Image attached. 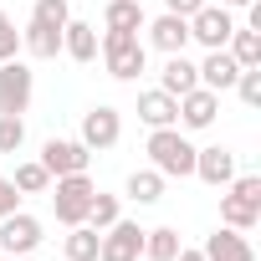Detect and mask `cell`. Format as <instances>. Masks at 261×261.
<instances>
[{
    "label": "cell",
    "instance_id": "6da1fadb",
    "mask_svg": "<svg viewBox=\"0 0 261 261\" xmlns=\"http://www.w3.org/2000/svg\"><path fill=\"white\" fill-rule=\"evenodd\" d=\"M149 169H159L164 179H190L195 174V144L179 134V123L149 134Z\"/></svg>",
    "mask_w": 261,
    "mask_h": 261
},
{
    "label": "cell",
    "instance_id": "7a4b0ae2",
    "mask_svg": "<svg viewBox=\"0 0 261 261\" xmlns=\"http://www.w3.org/2000/svg\"><path fill=\"white\" fill-rule=\"evenodd\" d=\"M97 51L108 62V77H118V82H134L144 72V62H149V46L139 41V31H102Z\"/></svg>",
    "mask_w": 261,
    "mask_h": 261
},
{
    "label": "cell",
    "instance_id": "3957f363",
    "mask_svg": "<svg viewBox=\"0 0 261 261\" xmlns=\"http://www.w3.org/2000/svg\"><path fill=\"white\" fill-rule=\"evenodd\" d=\"M92 195H97V185H92L87 174H62V179H57V190H51V210H57V220H62L67 230H72V225H82V220H87Z\"/></svg>",
    "mask_w": 261,
    "mask_h": 261
},
{
    "label": "cell",
    "instance_id": "277c9868",
    "mask_svg": "<svg viewBox=\"0 0 261 261\" xmlns=\"http://www.w3.org/2000/svg\"><path fill=\"white\" fill-rule=\"evenodd\" d=\"M230 31H236V21H230V6H205L190 16V41H200L205 51H220L225 41H230Z\"/></svg>",
    "mask_w": 261,
    "mask_h": 261
},
{
    "label": "cell",
    "instance_id": "5b68a950",
    "mask_svg": "<svg viewBox=\"0 0 261 261\" xmlns=\"http://www.w3.org/2000/svg\"><path fill=\"white\" fill-rule=\"evenodd\" d=\"M87 164H92V149H87L82 139H46V149H41V169H46L51 179H62V174H87Z\"/></svg>",
    "mask_w": 261,
    "mask_h": 261
},
{
    "label": "cell",
    "instance_id": "8992f818",
    "mask_svg": "<svg viewBox=\"0 0 261 261\" xmlns=\"http://www.w3.org/2000/svg\"><path fill=\"white\" fill-rule=\"evenodd\" d=\"M31 92H36V77H31V67L21 57L0 62V113H26Z\"/></svg>",
    "mask_w": 261,
    "mask_h": 261
},
{
    "label": "cell",
    "instance_id": "52a82bcc",
    "mask_svg": "<svg viewBox=\"0 0 261 261\" xmlns=\"http://www.w3.org/2000/svg\"><path fill=\"white\" fill-rule=\"evenodd\" d=\"M97 261H144V230L118 215L97 241Z\"/></svg>",
    "mask_w": 261,
    "mask_h": 261
},
{
    "label": "cell",
    "instance_id": "ba28073f",
    "mask_svg": "<svg viewBox=\"0 0 261 261\" xmlns=\"http://www.w3.org/2000/svg\"><path fill=\"white\" fill-rule=\"evenodd\" d=\"M41 246V220L26 210H11L0 220V256H31Z\"/></svg>",
    "mask_w": 261,
    "mask_h": 261
},
{
    "label": "cell",
    "instance_id": "9c48e42d",
    "mask_svg": "<svg viewBox=\"0 0 261 261\" xmlns=\"http://www.w3.org/2000/svg\"><path fill=\"white\" fill-rule=\"evenodd\" d=\"M118 139H123V118H118V108L97 102V108L82 113V144H87V149H113Z\"/></svg>",
    "mask_w": 261,
    "mask_h": 261
},
{
    "label": "cell",
    "instance_id": "30bf717a",
    "mask_svg": "<svg viewBox=\"0 0 261 261\" xmlns=\"http://www.w3.org/2000/svg\"><path fill=\"white\" fill-rule=\"evenodd\" d=\"M200 251H205V261H256V251H251V241H246V230H230V225H220V230H210Z\"/></svg>",
    "mask_w": 261,
    "mask_h": 261
},
{
    "label": "cell",
    "instance_id": "8fae6325",
    "mask_svg": "<svg viewBox=\"0 0 261 261\" xmlns=\"http://www.w3.org/2000/svg\"><path fill=\"white\" fill-rule=\"evenodd\" d=\"M195 174H200L205 185L225 190V185L236 179V154H230V149H220V144H210V149H195Z\"/></svg>",
    "mask_w": 261,
    "mask_h": 261
},
{
    "label": "cell",
    "instance_id": "7c38bea8",
    "mask_svg": "<svg viewBox=\"0 0 261 261\" xmlns=\"http://www.w3.org/2000/svg\"><path fill=\"white\" fill-rule=\"evenodd\" d=\"M144 26H149V46H159L164 57H174V51L190 46V21H185V16H169V11H164L159 21H144Z\"/></svg>",
    "mask_w": 261,
    "mask_h": 261
},
{
    "label": "cell",
    "instance_id": "4fadbf2b",
    "mask_svg": "<svg viewBox=\"0 0 261 261\" xmlns=\"http://www.w3.org/2000/svg\"><path fill=\"white\" fill-rule=\"evenodd\" d=\"M215 113H220V92H210V87H190L179 97V123L185 128H210Z\"/></svg>",
    "mask_w": 261,
    "mask_h": 261
},
{
    "label": "cell",
    "instance_id": "5bb4252c",
    "mask_svg": "<svg viewBox=\"0 0 261 261\" xmlns=\"http://www.w3.org/2000/svg\"><path fill=\"white\" fill-rule=\"evenodd\" d=\"M139 118H144L149 128H174V123H179V97H169L164 87L139 92Z\"/></svg>",
    "mask_w": 261,
    "mask_h": 261
},
{
    "label": "cell",
    "instance_id": "9a60e30c",
    "mask_svg": "<svg viewBox=\"0 0 261 261\" xmlns=\"http://www.w3.org/2000/svg\"><path fill=\"white\" fill-rule=\"evenodd\" d=\"M62 51L72 62H97V26L92 21H67L62 26Z\"/></svg>",
    "mask_w": 261,
    "mask_h": 261
},
{
    "label": "cell",
    "instance_id": "2e32d148",
    "mask_svg": "<svg viewBox=\"0 0 261 261\" xmlns=\"http://www.w3.org/2000/svg\"><path fill=\"white\" fill-rule=\"evenodd\" d=\"M159 87H164L169 97H185L190 87H200V67H195L185 51H174V57L164 62V72H159Z\"/></svg>",
    "mask_w": 261,
    "mask_h": 261
},
{
    "label": "cell",
    "instance_id": "e0dca14e",
    "mask_svg": "<svg viewBox=\"0 0 261 261\" xmlns=\"http://www.w3.org/2000/svg\"><path fill=\"white\" fill-rule=\"evenodd\" d=\"M236 77H241V67H236V57L220 46V51H210L205 62H200V87H210V92H225V87H236Z\"/></svg>",
    "mask_w": 261,
    "mask_h": 261
},
{
    "label": "cell",
    "instance_id": "ac0fdd59",
    "mask_svg": "<svg viewBox=\"0 0 261 261\" xmlns=\"http://www.w3.org/2000/svg\"><path fill=\"white\" fill-rule=\"evenodd\" d=\"M144 6L139 0H108V11H102V26L108 31H144Z\"/></svg>",
    "mask_w": 261,
    "mask_h": 261
},
{
    "label": "cell",
    "instance_id": "d6986e66",
    "mask_svg": "<svg viewBox=\"0 0 261 261\" xmlns=\"http://www.w3.org/2000/svg\"><path fill=\"white\" fill-rule=\"evenodd\" d=\"M128 200L159 205V200H164V174H159V169H134V174H128Z\"/></svg>",
    "mask_w": 261,
    "mask_h": 261
},
{
    "label": "cell",
    "instance_id": "ffe728a7",
    "mask_svg": "<svg viewBox=\"0 0 261 261\" xmlns=\"http://www.w3.org/2000/svg\"><path fill=\"white\" fill-rule=\"evenodd\" d=\"M225 51L236 57V67H261V36L251 26H236L230 41H225Z\"/></svg>",
    "mask_w": 261,
    "mask_h": 261
},
{
    "label": "cell",
    "instance_id": "44dd1931",
    "mask_svg": "<svg viewBox=\"0 0 261 261\" xmlns=\"http://www.w3.org/2000/svg\"><path fill=\"white\" fill-rule=\"evenodd\" d=\"M261 220V210L251 205V200H241V195H220V225H230V230H251Z\"/></svg>",
    "mask_w": 261,
    "mask_h": 261
},
{
    "label": "cell",
    "instance_id": "7402d4cb",
    "mask_svg": "<svg viewBox=\"0 0 261 261\" xmlns=\"http://www.w3.org/2000/svg\"><path fill=\"white\" fill-rule=\"evenodd\" d=\"M179 246H185V241H179V230H174V225L144 230V256H149V261H174V256H179Z\"/></svg>",
    "mask_w": 261,
    "mask_h": 261
},
{
    "label": "cell",
    "instance_id": "603a6c76",
    "mask_svg": "<svg viewBox=\"0 0 261 261\" xmlns=\"http://www.w3.org/2000/svg\"><path fill=\"white\" fill-rule=\"evenodd\" d=\"M21 46H26L31 57H41V62H46V57H57V51H62V31H46V26H36V21H31V26L21 31Z\"/></svg>",
    "mask_w": 261,
    "mask_h": 261
},
{
    "label": "cell",
    "instance_id": "cb8c5ba5",
    "mask_svg": "<svg viewBox=\"0 0 261 261\" xmlns=\"http://www.w3.org/2000/svg\"><path fill=\"white\" fill-rule=\"evenodd\" d=\"M97 241H102V230H92L87 220L72 225V236H67V261H97Z\"/></svg>",
    "mask_w": 261,
    "mask_h": 261
},
{
    "label": "cell",
    "instance_id": "d4e9b609",
    "mask_svg": "<svg viewBox=\"0 0 261 261\" xmlns=\"http://www.w3.org/2000/svg\"><path fill=\"white\" fill-rule=\"evenodd\" d=\"M21 195H46L51 190V174L41 169V159H26V164H16V179H11Z\"/></svg>",
    "mask_w": 261,
    "mask_h": 261
},
{
    "label": "cell",
    "instance_id": "484cf974",
    "mask_svg": "<svg viewBox=\"0 0 261 261\" xmlns=\"http://www.w3.org/2000/svg\"><path fill=\"white\" fill-rule=\"evenodd\" d=\"M118 215H123L118 195H102V190H97V195H92V205H87V225H92V230H108Z\"/></svg>",
    "mask_w": 261,
    "mask_h": 261
},
{
    "label": "cell",
    "instance_id": "4316f807",
    "mask_svg": "<svg viewBox=\"0 0 261 261\" xmlns=\"http://www.w3.org/2000/svg\"><path fill=\"white\" fill-rule=\"evenodd\" d=\"M31 21H36V26H46V31H62V26L72 21V11H67V0H36Z\"/></svg>",
    "mask_w": 261,
    "mask_h": 261
},
{
    "label": "cell",
    "instance_id": "83f0119b",
    "mask_svg": "<svg viewBox=\"0 0 261 261\" xmlns=\"http://www.w3.org/2000/svg\"><path fill=\"white\" fill-rule=\"evenodd\" d=\"M26 144V123L21 113H0V154H16Z\"/></svg>",
    "mask_w": 261,
    "mask_h": 261
},
{
    "label": "cell",
    "instance_id": "f1b7e54d",
    "mask_svg": "<svg viewBox=\"0 0 261 261\" xmlns=\"http://www.w3.org/2000/svg\"><path fill=\"white\" fill-rule=\"evenodd\" d=\"M236 92H241V102H246V108H261V67H241Z\"/></svg>",
    "mask_w": 261,
    "mask_h": 261
},
{
    "label": "cell",
    "instance_id": "f546056e",
    "mask_svg": "<svg viewBox=\"0 0 261 261\" xmlns=\"http://www.w3.org/2000/svg\"><path fill=\"white\" fill-rule=\"evenodd\" d=\"M16 51H21V31H16V21L6 11H0V62H11Z\"/></svg>",
    "mask_w": 261,
    "mask_h": 261
},
{
    "label": "cell",
    "instance_id": "4dcf8cb0",
    "mask_svg": "<svg viewBox=\"0 0 261 261\" xmlns=\"http://www.w3.org/2000/svg\"><path fill=\"white\" fill-rule=\"evenodd\" d=\"M11 210H21V190H16L11 179H0V220H6Z\"/></svg>",
    "mask_w": 261,
    "mask_h": 261
},
{
    "label": "cell",
    "instance_id": "1f68e13d",
    "mask_svg": "<svg viewBox=\"0 0 261 261\" xmlns=\"http://www.w3.org/2000/svg\"><path fill=\"white\" fill-rule=\"evenodd\" d=\"M200 6H205V0H164V11H169V16H185V21H190Z\"/></svg>",
    "mask_w": 261,
    "mask_h": 261
},
{
    "label": "cell",
    "instance_id": "d6a6232c",
    "mask_svg": "<svg viewBox=\"0 0 261 261\" xmlns=\"http://www.w3.org/2000/svg\"><path fill=\"white\" fill-rule=\"evenodd\" d=\"M174 261H205V251H185V246H179V256H174Z\"/></svg>",
    "mask_w": 261,
    "mask_h": 261
},
{
    "label": "cell",
    "instance_id": "836d02e7",
    "mask_svg": "<svg viewBox=\"0 0 261 261\" xmlns=\"http://www.w3.org/2000/svg\"><path fill=\"white\" fill-rule=\"evenodd\" d=\"M220 6H251V0H220Z\"/></svg>",
    "mask_w": 261,
    "mask_h": 261
},
{
    "label": "cell",
    "instance_id": "e575fe53",
    "mask_svg": "<svg viewBox=\"0 0 261 261\" xmlns=\"http://www.w3.org/2000/svg\"><path fill=\"white\" fill-rule=\"evenodd\" d=\"M0 261H21V256H0Z\"/></svg>",
    "mask_w": 261,
    "mask_h": 261
}]
</instances>
